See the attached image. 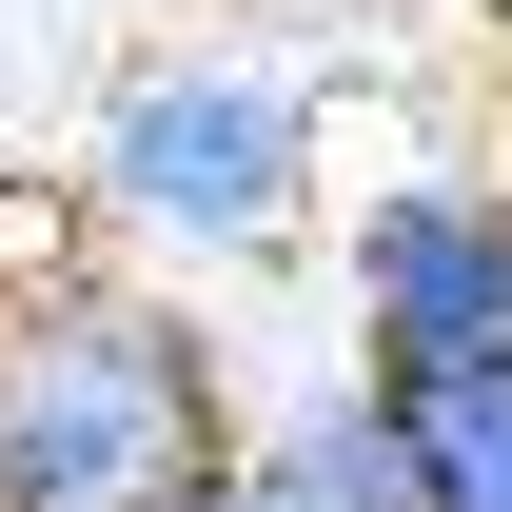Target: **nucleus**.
I'll list each match as a JSON object with an SVG mask.
<instances>
[{"instance_id": "1", "label": "nucleus", "mask_w": 512, "mask_h": 512, "mask_svg": "<svg viewBox=\"0 0 512 512\" xmlns=\"http://www.w3.org/2000/svg\"><path fill=\"white\" fill-rule=\"evenodd\" d=\"M237 473V355L158 276L0 296V512H197Z\"/></svg>"}, {"instance_id": "2", "label": "nucleus", "mask_w": 512, "mask_h": 512, "mask_svg": "<svg viewBox=\"0 0 512 512\" xmlns=\"http://www.w3.org/2000/svg\"><path fill=\"white\" fill-rule=\"evenodd\" d=\"M316 79L256 60V40H178V60H119V99L79 119V256L99 276H158V296H197V276H256V256H296V217H316Z\"/></svg>"}, {"instance_id": "3", "label": "nucleus", "mask_w": 512, "mask_h": 512, "mask_svg": "<svg viewBox=\"0 0 512 512\" xmlns=\"http://www.w3.org/2000/svg\"><path fill=\"white\" fill-rule=\"evenodd\" d=\"M335 316H355L335 375H375V394L512 355V217H493V178H473V158L375 178L355 217H335Z\"/></svg>"}, {"instance_id": "4", "label": "nucleus", "mask_w": 512, "mask_h": 512, "mask_svg": "<svg viewBox=\"0 0 512 512\" xmlns=\"http://www.w3.org/2000/svg\"><path fill=\"white\" fill-rule=\"evenodd\" d=\"M355 394H375V375H355ZM375 434H394V512H512V355L375 394Z\"/></svg>"}, {"instance_id": "5", "label": "nucleus", "mask_w": 512, "mask_h": 512, "mask_svg": "<svg viewBox=\"0 0 512 512\" xmlns=\"http://www.w3.org/2000/svg\"><path fill=\"white\" fill-rule=\"evenodd\" d=\"M197 512H296V493H276V473H256V453H237V473H217V493H197Z\"/></svg>"}, {"instance_id": "6", "label": "nucleus", "mask_w": 512, "mask_h": 512, "mask_svg": "<svg viewBox=\"0 0 512 512\" xmlns=\"http://www.w3.org/2000/svg\"><path fill=\"white\" fill-rule=\"evenodd\" d=\"M493 217H512V158H493Z\"/></svg>"}, {"instance_id": "7", "label": "nucleus", "mask_w": 512, "mask_h": 512, "mask_svg": "<svg viewBox=\"0 0 512 512\" xmlns=\"http://www.w3.org/2000/svg\"><path fill=\"white\" fill-rule=\"evenodd\" d=\"M493 20H512V0H493Z\"/></svg>"}]
</instances>
